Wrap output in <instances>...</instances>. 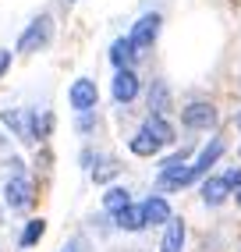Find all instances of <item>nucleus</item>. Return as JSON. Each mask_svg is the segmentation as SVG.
I'll use <instances>...</instances> for the list:
<instances>
[{
	"label": "nucleus",
	"instance_id": "nucleus-23",
	"mask_svg": "<svg viewBox=\"0 0 241 252\" xmlns=\"http://www.w3.org/2000/svg\"><path fill=\"white\" fill-rule=\"evenodd\" d=\"M234 121H238V128H241V114H238V117H234Z\"/></svg>",
	"mask_w": 241,
	"mask_h": 252
},
{
	"label": "nucleus",
	"instance_id": "nucleus-18",
	"mask_svg": "<svg viewBox=\"0 0 241 252\" xmlns=\"http://www.w3.org/2000/svg\"><path fill=\"white\" fill-rule=\"evenodd\" d=\"M43 231H46V220H39V217H36V220H29L25 231H22V249H32L43 238Z\"/></svg>",
	"mask_w": 241,
	"mask_h": 252
},
{
	"label": "nucleus",
	"instance_id": "nucleus-5",
	"mask_svg": "<svg viewBox=\"0 0 241 252\" xmlns=\"http://www.w3.org/2000/svg\"><path fill=\"white\" fill-rule=\"evenodd\" d=\"M4 203H7L11 210H25V206L32 203V185H29V178L14 174V178L7 181V189H4Z\"/></svg>",
	"mask_w": 241,
	"mask_h": 252
},
{
	"label": "nucleus",
	"instance_id": "nucleus-17",
	"mask_svg": "<svg viewBox=\"0 0 241 252\" xmlns=\"http://www.w3.org/2000/svg\"><path fill=\"white\" fill-rule=\"evenodd\" d=\"M167 99H170V89H167V82H152V89H149V114H163L167 110Z\"/></svg>",
	"mask_w": 241,
	"mask_h": 252
},
{
	"label": "nucleus",
	"instance_id": "nucleus-3",
	"mask_svg": "<svg viewBox=\"0 0 241 252\" xmlns=\"http://www.w3.org/2000/svg\"><path fill=\"white\" fill-rule=\"evenodd\" d=\"M71 107L78 114H92L96 103H99V89H96V82L92 78H75V86H71Z\"/></svg>",
	"mask_w": 241,
	"mask_h": 252
},
{
	"label": "nucleus",
	"instance_id": "nucleus-14",
	"mask_svg": "<svg viewBox=\"0 0 241 252\" xmlns=\"http://www.w3.org/2000/svg\"><path fill=\"white\" fill-rule=\"evenodd\" d=\"M181 245H184V220H170L167 224V231H163V242H160V252H181Z\"/></svg>",
	"mask_w": 241,
	"mask_h": 252
},
{
	"label": "nucleus",
	"instance_id": "nucleus-2",
	"mask_svg": "<svg viewBox=\"0 0 241 252\" xmlns=\"http://www.w3.org/2000/svg\"><path fill=\"white\" fill-rule=\"evenodd\" d=\"M160 25H163V18H160V14L156 11H152V14H142V18L139 22H135V29H131V43H135V50H139V54H142V50H149L152 43H156V36H160Z\"/></svg>",
	"mask_w": 241,
	"mask_h": 252
},
{
	"label": "nucleus",
	"instance_id": "nucleus-10",
	"mask_svg": "<svg viewBox=\"0 0 241 252\" xmlns=\"http://www.w3.org/2000/svg\"><path fill=\"white\" fill-rule=\"evenodd\" d=\"M142 210H146V220L149 224H170V220H174V213H170V203H167V199L163 195H149L146 199V203H142Z\"/></svg>",
	"mask_w": 241,
	"mask_h": 252
},
{
	"label": "nucleus",
	"instance_id": "nucleus-21",
	"mask_svg": "<svg viewBox=\"0 0 241 252\" xmlns=\"http://www.w3.org/2000/svg\"><path fill=\"white\" fill-rule=\"evenodd\" d=\"M223 178H227V185H231L234 192H241V171H227Z\"/></svg>",
	"mask_w": 241,
	"mask_h": 252
},
{
	"label": "nucleus",
	"instance_id": "nucleus-20",
	"mask_svg": "<svg viewBox=\"0 0 241 252\" xmlns=\"http://www.w3.org/2000/svg\"><path fill=\"white\" fill-rule=\"evenodd\" d=\"M114 174H117V163H114V160H107V167H99V171H92V178H96V181H110Z\"/></svg>",
	"mask_w": 241,
	"mask_h": 252
},
{
	"label": "nucleus",
	"instance_id": "nucleus-8",
	"mask_svg": "<svg viewBox=\"0 0 241 252\" xmlns=\"http://www.w3.org/2000/svg\"><path fill=\"white\" fill-rule=\"evenodd\" d=\"M231 192H234V189L227 185V178H223V174H220V178H206V181H202V203H206V206H220Z\"/></svg>",
	"mask_w": 241,
	"mask_h": 252
},
{
	"label": "nucleus",
	"instance_id": "nucleus-9",
	"mask_svg": "<svg viewBox=\"0 0 241 252\" xmlns=\"http://www.w3.org/2000/svg\"><path fill=\"white\" fill-rule=\"evenodd\" d=\"M184 185H192V167H163L160 171V189L163 192H178V189H184Z\"/></svg>",
	"mask_w": 241,
	"mask_h": 252
},
{
	"label": "nucleus",
	"instance_id": "nucleus-19",
	"mask_svg": "<svg viewBox=\"0 0 241 252\" xmlns=\"http://www.w3.org/2000/svg\"><path fill=\"white\" fill-rule=\"evenodd\" d=\"M50 128H54V114H43V117L32 114V139H46Z\"/></svg>",
	"mask_w": 241,
	"mask_h": 252
},
{
	"label": "nucleus",
	"instance_id": "nucleus-11",
	"mask_svg": "<svg viewBox=\"0 0 241 252\" xmlns=\"http://www.w3.org/2000/svg\"><path fill=\"white\" fill-rule=\"evenodd\" d=\"M114 224H117L120 231H142V227H149L146 210H142V206H128V210L114 213Z\"/></svg>",
	"mask_w": 241,
	"mask_h": 252
},
{
	"label": "nucleus",
	"instance_id": "nucleus-24",
	"mask_svg": "<svg viewBox=\"0 0 241 252\" xmlns=\"http://www.w3.org/2000/svg\"><path fill=\"white\" fill-rule=\"evenodd\" d=\"M234 195H238V206H241V192H234Z\"/></svg>",
	"mask_w": 241,
	"mask_h": 252
},
{
	"label": "nucleus",
	"instance_id": "nucleus-16",
	"mask_svg": "<svg viewBox=\"0 0 241 252\" xmlns=\"http://www.w3.org/2000/svg\"><path fill=\"white\" fill-rule=\"evenodd\" d=\"M128 206H131V195H128V189L114 185L110 192H103V210H107V213H120V210H128Z\"/></svg>",
	"mask_w": 241,
	"mask_h": 252
},
{
	"label": "nucleus",
	"instance_id": "nucleus-26",
	"mask_svg": "<svg viewBox=\"0 0 241 252\" xmlns=\"http://www.w3.org/2000/svg\"><path fill=\"white\" fill-rule=\"evenodd\" d=\"M238 153H241V149H238Z\"/></svg>",
	"mask_w": 241,
	"mask_h": 252
},
{
	"label": "nucleus",
	"instance_id": "nucleus-1",
	"mask_svg": "<svg viewBox=\"0 0 241 252\" xmlns=\"http://www.w3.org/2000/svg\"><path fill=\"white\" fill-rule=\"evenodd\" d=\"M50 36H54V22H50V14H39L36 22H32L25 32H22V39H18V50L22 54H32V50H43L50 43Z\"/></svg>",
	"mask_w": 241,
	"mask_h": 252
},
{
	"label": "nucleus",
	"instance_id": "nucleus-12",
	"mask_svg": "<svg viewBox=\"0 0 241 252\" xmlns=\"http://www.w3.org/2000/svg\"><path fill=\"white\" fill-rule=\"evenodd\" d=\"M139 57V50H135V43L131 39H117L114 46H110V64L120 71V68H131V61Z\"/></svg>",
	"mask_w": 241,
	"mask_h": 252
},
{
	"label": "nucleus",
	"instance_id": "nucleus-6",
	"mask_svg": "<svg viewBox=\"0 0 241 252\" xmlns=\"http://www.w3.org/2000/svg\"><path fill=\"white\" fill-rule=\"evenodd\" d=\"M135 96H139V75H135L131 68H120L114 75V99L117 103H131Z\"/></svg>",
	"mask_w": 241,
	"mask_h": 252
},
{
	"label": "nucleus",
	"instance_id": "nucleus-15",
	"mask_svg": "<svg viewBox=\"0 0 241 252\" xmlns=\"http://www.w3.org/2000/svg\"><path fill=\"white\" fill-rule=\"evenodd\" d=\"M142 128H146V131H152V135H156L163 146L174 142V128H170V121H163V114H149Z\"/></svg>",
	"mask_w": 241,
	"mask_h": 252
},
{
	"label": "nucleus",
	"instance_id": "nucleus-25",
	"mask_svg": "<svg viewBox=\"0 0 241 252\" xmlns=\"http://www.w3.org/2000/svg\"><path fill=\"white\" fill-rule=\"evenodd\" d=\"M67 4H71V0H67Z\"/></svg>",
	"mask_w": 241,
	"mask_h": 252
},
{
	"label": "nucleus",
	"instance_id": "nucleus-13",
	"mask_svg": "<svg viewBox=\"0 0 241 252\" xmlns=\"http://www.w3.org/2000/svg\"><path fill=\"white\" fill-rule=\"evenodd\" d=\"M160 146H163V142L152 135V131H146V128H139V131L131 135V153H135V157H152Z\"/></svg>",
	"mask_w": 241,
	"mask_h": 252
},
{
	"label": "nucleus",
	"instance_id": "nucleus-7",
	"mask_svg": "<svg viewBox=\"0 0 241 252\" xmlns=\"http://www.w3.org/2000/svg\"><path fill=\"white\" fill-rule=\"evenodd\" d=\"M223 149H227V142H223V139L216 135V139H213V142H210V146H206L202 153H199V160L192 163V181H195V178H202L206 171H210V167H213V163L223 157Z\"/></svg>",
	"mask_w": 241,
	"mask_h": 252
},
{
	"label": "nucleus",
	"instance_id": "nucleus-4",
	"mask_svg": "<svg viewBox=\"0 0 241 252\" xmlns=\"http://www.w3.org/2000/svg\"><path fill=\"white\" fill-rule=\"evenodd\" d=\"M181 121H184V128H192V131L213 128L216 125V107H210V103H188L184 114H181Z\"/></svg>",
	"mask_w": 241,
	"mask_h": 252
},
{
	"label": "nucleus",
	"instance_id": "nucleus-22",
	"mask_svg": "<svg viewBox=\"0 0 241 252\" xmlns=\"http://www.w3.org/2000/svg\"><path fill=\"white\" fill-rule=\"evenodd\" d=\"M11 68V50H0V75Z\"/></svg>",
	"mask_w": 241,
	"mask_h": 252
}]
</instances>
